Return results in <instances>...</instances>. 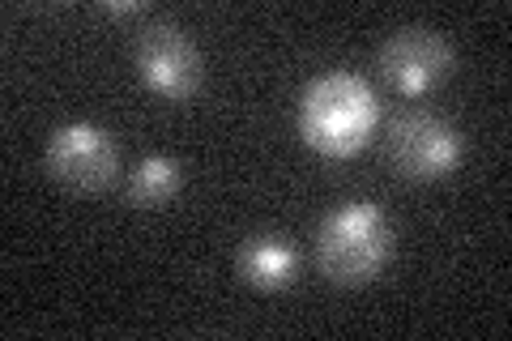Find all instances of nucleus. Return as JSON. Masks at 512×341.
<instances>
[{"label":"nucleus","instance_id":"f257e3e1","mask_svg":"<svg viewBox=\"0 0 512 341\" xmlns=\"http://www.w3.org/2000/svg\"><path fill=\"white\" fill-rule=\"evenodd\" d=\"M380 124L376 90L355 73H320L299 94L295 128L299 141L320 158H350L372 141Z\"/></svg>","mask_w":512,"mask_h":341},{"label":"nucleus","instance_id":"39448f33","mask_svg":"<svg viewBox=\"0 0 512 341\" xmlns=\"http://www.w3.org/2000/svg\"><path fill=\"white\" fill-rule=\"evenodd\" d=\"M137 69H141V81L167 103H188L201 90V77H205L197 43L171 22H154L141 30Z\"/></svg>","mask_w":512,"mask_h":341},{"label":"nucleus","instance_id":"7ed1b4c3","mask_svg":"<svg viewBox=\"0 0 512 341\" xmlns=\"http://www.w3.org/2000/svg\"><path fill=\"white\" fill-rule=\"evenodd\" d=\"M461 133L436 111H402L389 128V162L406 180H444L461 162Z\"/></svg>","mask_w":512,"mask_h":341},{"label":"nucleus","instance_id":"1a4fd4ad","mask_svg":"<svg viewBox=\"0 0 512 341\" xmlns=\"http://www.w3.org/2000/svg\"><path fill=\"white\" fill-rule=\"evenodd\" d=\"M103 13H111V18H133V13H141V5H133V0H128V5H103Z\"/></svg>","mask_w":512,"mask_h":341},{"label":"nucleus","instance_id":"423d86ee","mask_svg":"<svg viewBox=\"0 0 512 341\" xmlns=\"http://www.w3.org/2000/svg\"><path fill=\"white\" fill-rule=\"evenodd\" d=\"M448 69H453V47L444 43V35H436L427 26L397 30L380 47V73L406 99H419V94L436 90L448 77Z\"/></svg>","mask_w":512,"mask_h":341},{"label":"nucleus","instance_id":"6e6552de","mask_svg":"<svg viewBox=\"0 0 512 341\" xmlns=\"http://www.w3.org/2000/svg\"><path fill=\"white\" fill-rule=\"evenodd\" d=\"M184 184V167L175 162L171 154H154V158H141L133 171H128V201L137 209H158L167 205L175 192Z\"/></svg>","mask_w":512,"mask_h":341},{"label":"nucleus","instance_id":"0eeeda50","mask_svg":"<svg viewBox=\"0 0 512 341\" xmlns=\"http://www.w3.org/2000/svg\"><path fill=\"white\" fill-rule=\"evenodd\" d=\"M239 273L256 290H286L299 278V252L274 235H256L239 248Z\"/></svg>","mask_w":512,"mask_h":341},{"label":"nucleus","instance_id":"20e7f679","mask_svg":"<svg viewBox=\"0 0 512 341\" xmlns=\"http://www.w3.org/2000/svg\"><path fill=\"white\" fill-rule=\"evenodd\" d=\"M47 171L64 188L103 192L120 171V150L107 128L90 120H73V124H60L47 137Z\"/></svg>","mask_w":512,"mask_h":341},{"label":"nucleus","instance_id":"f03ea898","mask_svg":"<svg viewBox=\"0 0 512 341\" xmlns=\"http://www.w3.org/2000/svg\"><path fill=\"white\" fill-rule=\"evenodd\" d=\"M393 256V226L372 201H346L320 222L316 261L329 282L367 286L376 282Z\"/></svg>","mask_w":512,"mask_h":341}]
</instances>
